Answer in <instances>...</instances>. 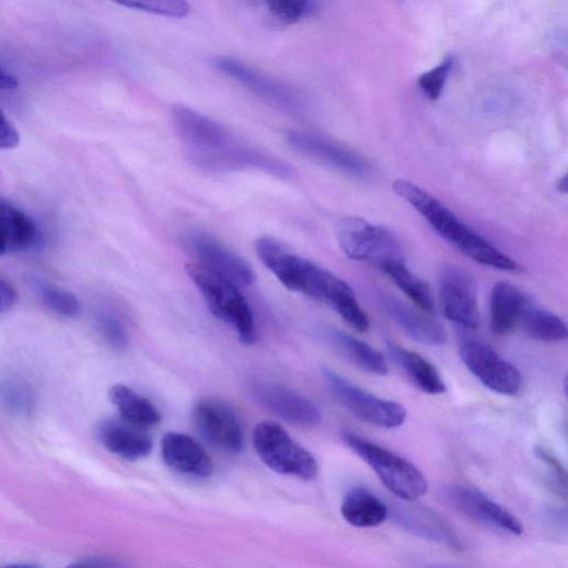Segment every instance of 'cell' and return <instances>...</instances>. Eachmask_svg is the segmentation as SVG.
<instances>
[{
    "label": "cell",
    "mask_w": 568,
    "mask_h": 568,
    "mask_svg": "<svg viewBox=\"0 0 568 568\" xmlns=\"http://www.w3.org/2000/svg\"><path fill=\"white\" fill-rule=\"evenodd\" d=\"M440 497L444 503L482 526L512 535L524 532L522 523L513 513L476 489L449 484L443 486Z\"/></svg>",
    "instance_id": "cell-11"
},
{
    "label": "cell",
    "mask_w": 568,
    "mask_h": 568,
    "mask_svg": "<svg viewBox=\"0 0 568 568\" xmlns=\"http://www.w3.org/2000/svg\"><path fill=\"white\" fill-rule=\"evenodd\" d=\"M161 453L166 464L179 473L210 477L215 472V464L206 450L186 434H166L161 441Z\"/></svg>",
    "instance_id": "cell-18"
},
{
    "label": "cell",
    "mask_w": 568,
    "mask_h": 568,
    "mask_svg": "<svg viewBox=\"0 0 568 568\" xmlns=\"http://www.w3.org/2000/svg\"><path fill=\"white\" fill-rule=\"evenodd\" d=\"M186 273L200 291L209 311L232 328L242 345H255L258 334L254 313L239 287L199 264L187 265Z\"/></svg>",
    "instance_id": "cell-4"
},
{
    "label": "cell",
    "mask_w": 568,
    "mask_h": 568,
    "mask_svg": "<svg viewBox=\"0 0 568 568\" xmlns=\"http://www.w3.org/2000/svg\"><path fill=\"white\" fill-rule=\"evenodd\" d=\"M18 299L15 289L5 280L0 279V313L11 309Z\"/></svg>",
    "instance_id": "cell-37"
},
{
    "label": "cell",
    "mask_w": 568,
    "mask_h": 568,
    "mask_svg": "<svg viewBox=\"0 0 568 568\" xmlns=\"http://www.w3.org/2000/svg\"><path fill=\"white\" fill-rule=\"evenodd\" d=\"M326 338L335 349L361 370L376 375L387 373L384 358L368 344L339 331L326 332Z\"/></svg>",
    "instance_id": "cell-26"
},
{
    "label": "cell",
    "mask_w": 568,
    "mask_h": 568,
    "mask_svg": "<svg viewBox=\"0 0 568 568\" xmlns=\"http://www.w3.org/2000/svg\"><path fill=\"white\" fill-rule=\"evenodd\" d=\"M341 513L352 526L368 529L384 523L389 517V509L375 495L358 488L346 496Z\"/></svg>",
    "instance_id": "cell-25"
},
{
    "label": "cell",
    "mask_w": 568,
    "mask_h": 568,
    "mask_svg": "<svg viewBox=\"0 0 568 568\" xmlns=\"http://www.w3.org/2000/svg\"><path fill=\"white\" fill-rule=\"evenodd\" d=\"M536 456L543 461L547 467L550 470L553 476L556 478V482L559 486H563V489L566 490V472L560 464V462L547 450L544 448L536 449Z\"/></svg>",
    "instance_id": "cell-36"
},
{
    "label": "cell",
    "mask_w": 568,
    "mask_h": 568,
    "mask_svg": "<svg viewBox=\"0 0 568 568\" xmlns=\"http://www.w3.org/2000/svg\"><path fill=\"white\" fill-rule=\"evenodd\" d=\"M394 521L404 530L424 538L461 549L462 544L452 528L429 509L414 506H397Z\"/></svg>",
    "instance_id": "cell-20"
},
{
    "label": "cell",
    "mask_w": 568,
    "mask_h": 568,
    "mask_svg": "<svg viewBox=\"0 0 568 568\" xmlns=\"http://www.w3.org/2000/svg\"><path fill=\"white\" fill-rule=\"evenodd\" d=\"M186 246L199 265L224 277L239 288H248L256 281V275L247 260L223 245L212 235L194 230L186 237Z\"/></svg>",
    "instance_id": "cell-13"
},
{
    "label": "cell",
    "mask_w": 568,
    "mask_h": 568,
    "mask_svg": "<svg viewBox=\"0 0 568 568\" xmlns=\"http://www.w3.org/2000/svg\"><path fill=\"white\" fill-rule=\"evenodd\" d=\"M193 420L199 434L216 449L237 454L243 449V431L234 411L224 402L205 397L194 407Z\"/></svg>",
    "instance_id": "cell-12"
},
{
    "label": "cell",
    "mask_w": 568,
    "mask_h": 568,
    "mask_svg": "<svg viewBox=\"0 0 568 568\" xmlns=\"http://www.w3.org/2000/svg\"><path fill=\"white\" fill-rule=\"evenodd\" d=\"M265 5L270 18L281 25H293L317 10V4L310 0H271Z\"/></svg>",
    "instance_id": "cell-30"
},
{
    "label": "cell",
    "mask_w": 568,
    "mask_h": 568,
    "mask_svg": "<svg viewBox=\"0 0 568 568\" xmlns=\"http://www.w3.org/2000/svg\"><path fill=\"white\" fill-rule=\"evenodd\" d=\"M256 252L260 262L288 290L326 303L353 331H369L370 320L346 281L294 254L280 241L270 236L260 237L256 242Z\"/></svg>",
    "instance_id": "cell-2"
},
{
    "label": "cell",
    "mask_w": 568,
    "mask_h": 568,
    "mask_svg": "<svg viewBox=\"0 0 568 568\" xmlns=\"http://www.w3.org/2000/svg\"><path fill=\"white\" fill-rule=\"evenodd\" d=\"M322 376L334 397L360 421L378 428L395 429L407 419V410L399 403L378 397L329 368L322 369Z\"/></svg>",
    "instance_id": "cell-8"
},
{
    "label": "cell",
    "mask_w": 568,
    "mask_h": 568,
    "mask_svg": "<svg viewBox=\"0 0 568 568\" xmlns=\"http://www.w3.org/2000/svg\"><path fill=\"white\" fill-rule=\"evenodd\" d=\"M255 401L263 409L293 426L313 428L321 422L316 405L286 386L256 381L251 385Z\"/></svg>",
    "instance_id": "cell-14"
},
{
    "label": "cell",
    "mask_w": 568,
    "mask_h": 568,
    "mask_svg": "<svg viewBox=\"0 0 568 568\" xmlns=\"http://www.w3.org/2000/svg\"><path fill=\"white\" fill-rule=\"evenodd\" d=\"M0 224L8 253L25 252L36 245L39 234L34 221L4 199H0Z\"/></svg>",
    "instance_id": "cell-24"
},
{
    "label": "cell",
    "mask_w": 568,
    "mask_h": 568,
    "mask_svg": "<svg viewBox=\"0 0 568 568\" xmlns=\"http://www.w3.org/2000/svg\"><path fill=\"white\" fill-rule=\"evenodd\" d=\"M381 301L387 314L405 335L425 346L440 347L445 345L447 334L444 328L427 313L419 312L391 295H383Z\"/></svg>",
    "instance_id": "cell-17"
},
{
    "label": "cell",
    "mask_w": 568,
    "mask_h": 568,
    "mask_svg": "<svg viewBox=\"0 0 568 568\" xmlns=\"http://www.w3.org/2000/svg\"><path fill=\"white\" fill-rule=\"evenodd\" d=\"M394 285L425 313L434 311V302L429 285L415 275L405 263L392 264L383 269Z\"/></svg>",
    "instance_id": "cell-28"
},
{
    "label": "cell",
    "mask_w": 568,
    "mask_h": 568,
    "mask_svg": "<svg viewBox=\"0 0 568 568\" xmlns=\"http://www.w3.org/2000/svg\"><path fill=\"white\" fill-rule=\"evenodd\" d=\"M4 568H36V567L31 566V565H11V566L4 567Z\"/></svg>",
    "instance_id": "cell-42"
},
{
    "label": "cell",
    "mask_w": 568,
    "mask_h": 568,
    "mask_svg": "<svg viewBox=\"0 0 568 568\" xmlns=\"http://www.w3.org/2000/svg\"><path fill=\"white\" fill-rule=\"evenodd\" d=\"M459 353L465 367L485 387L508 396L521 391L520 371L490 346L474 339H462Z\"/></svg>",
    "instance_id": "cell-10"
},
{
    "label": "cell",
    "mask_w": 568,
    "mask_h": 568,
    "mask_svg": "<svg viewBox=\"0 0 568 568\" xmlns=\"http://www.w3.org/2000/svg\"><path fill=\"white\" fill-rule=\"evenodd\" d=\"M119 5L171 19H184L190 13V5L182 0H128Z\"/></svg>",
    "instance_id": "cell-32"
},
{
    "label": "cell",
    "mask_w": 568,
    "mask_h": 568,
    "mask_svg": "<svg viewBox=\"0 0 568 568\" xmlns=\"http://www.w3.org/2000/svg\"><path fill=\"white\" fill-rule=\"evenodd\" d=\"M343 439L402 501L414 502L427 494V478L409 461L355 433L346 432Z\"/></svg>",
    "instance_id": "cell-5"
},
{
    "label": "cell",
    "mask_w": 568,
    "mask_h": 568,
    "mask_svg": "<svg viewBox=\"0 0 568 568\" xmlns=\"http://www.w3.org/2000/svg\"><path fill=\"white\" fill-rule=\"evenodd\" d=\"M95 323L100 334L115 350L121 351L128 347V335L121 320L108 310H100L95 314Z\"/></svg>",
    "instance_id": "cell-33"
},
{
    "label": "cell",
    "mask_w": 568,
    "mask_h": 568,
    "mask_svg": "<svg viewBox=\"0 0 568 568\" xmlns=\"http://www.w3.org/2000/svg\"><path fill=\"white\" fill-rule=\"evenodd\" d=\"M531 301L515 286L499 282L491 294V329L498 336H507L520 326Z\"/></svg>",
    "instance_id": "cell-21"
},
{
    "label": "cell",
    "mask_w": 568,
    "mask_h": 568,
    "mask_svg": "<svg viewBox=\"0 0 568 568\" xmlns=\"http://www.w3.org/2000/svg\"><path fill=\"white\" fill-rule=\"evenodd\" d=\"M175 129L193 164L209 172L258 171L278 177L280 158L242 143L218 121L185 105H174Z\"/></svg>",
    "instance_id": "cell-1"
},
{
    "label": "cell",
    "mask_w": 568,
    "mask_h": 568,
    "mask_svg": "<svg viewBox=\"0 0 568 568\" xmlns=\"http://www.w3.org/2000/svg\"><path fill=\"white\" fill-rule=\"evenodd\" d=\"M416 568H451L447 566H441L438 564L422 563L416 566Z\"/></svg>",
    "instance_id": "cell-41"
},
{
    "label": "cell",
    "mask_w": 568,
    "mask_h": 568,
    "mask_svg": "<svg viewBox=\"0 0 568 568\" xmlns=\"http://www.w3.org/2000/svg\"><path fill=\"white\" fill-rule=\"evenodd\" d=\"M0 402L8 411L19 417H28L35 409L34 391L21 379H9L0 383Z\"/></svg>",
    "instance_id": "cell-29"
},
{
    "label": "cell",
    "mask_w": 568,
    "mask_h": 568,
    "mask_svg": "<svg viewBox=\"0 0 568 568\" xmlns=\"http://www.w3.org/2000/svg\"><path fill=\"white\" fill-rule=\"evenodd\" d=\"M392 361L422 392L437 395L445 393L447 386L436 367L419 353L395 344H387Z\"/></svg>",
    "instance_id": "cell-22"
},
{
    "label": "cell",
    "mask_w": 568,
    "mask_h": 568,
    "mask_svg": "<svg viewBox=\"0 0 568 568\" xmlns=\"http://www.w3.org/2000/svg\"><path fill=\"white\" fill-rule=\"evenodd\" d=\"M393 190L410 204L433 230L475 263L495 269L518 273L520 265L463 223L434 196L407 181H395Z\"/></svg>",
    "instance_id": "cell-3"
},
{
    "label": "cell",
    "mask_w": 568,
    "mask_h": 568,
    "mask_svg": "<svg viewBox=\"0 0 568 568\" xmlns=\"http://www.w3.org/2000/svg\"><path fill=\"white\" fill-rule=\"evenodd\" d=\"M0 199H2V198H0ZM7 253H8L7 242L4 239L2 224H0V256L5 255Z\"/></svg>",
    "instance_id": "cell-40"
},
{
    "label": "cell",
    "mask_w": 568,
    "mask_h": 568,
    "mask_svg": "<svg viewBox=\"0 0 568 568\" xmlns=\"http://www.w3.org/2000/svg\"><path fill=\"white\" fill-rule=\"evenodd\" d=\"M66 568H104L100 564L91 561H76L68 565Z\"/></svg>",
    "instance_id": "cell-39"
},
{
    "label": "cell",
    "mask_w": 568,
    "mask_h": 568,
    "mask_svg": "<svg viewBox=\"0 0 568 568\" xmlns=\"http://www.w3.org/2000/svg\"><path fill=\"white\" fill-rule=\"evenodd\" d=\"M109 398L121 420L137 428L146 430L158 426L162 420L153 403L127 385H114L109 390Z\"/></svg>",
    "instance_id": "cell-23"
},
{
    "label": "cell",
    "mask_w": 568,
    "mask_h": 568,
    "mask_svg": "<svg viewBox=\"0 0 568 568\" xmlns=\"http://www.w3.org/2000/svg\"><path fill=\"white\" fill-rule=\"evenodd\" d=\"M19 86L18 78L0 63V90H14Z\"/></svg>",
    "instance_id": "cell-38"
},
{
    "label": "cell",
    "mask_w": 568,
    "mask_h": 568,
    "mask_svg": "<svg viewBox=\"0 0 568 568\" xmlns=\"http://www.w3.org/2000/svg\"><path fill=\"white\" fill-rule=\"evenodd\" d=\"M212 63L243 89L283 113L298 115L306 107L305 97L297 89L246 62L231 57H217Z\"/></svg>",
    "instance_id": "cell-9"
},
{
    "label": "cell",
    "mask_w": 568,
    "mask_h": 568,
    "mask_svg": "<svg viewBox=\"0 0 568 568\" xmlns=\"http://www.w3.org/2000/svg\"><path fill=\"white\" fill-rule=\"evenodd\" d=\"M336 236L341 251L355 262L384 267L405 263L397 239L385 228L359 217H345L336 224Z\"/></svg>",
    "instance_id": "cell-6"
},
{
    "label": "cell",
    "mask_w": 568,
    "mask_h": 568,
    "mask_svg": "<svg viewBox=\"0 0 568 568\" xmlns=\"http://www.w3.org/2000/svg\"><path fill=\"white\" fill-rule=\"evenodd\" d=\"M286 140L299 153L336 171L355 177L369 174V166L360 155L326 137L308 131H290Z\"/></svg>",
    "instance_id": "cell-16"
},
{
    "label": "cell",
    "mask_w": 568,
    "mask_h": 568,
    "mask_svg": "<svg viewBox=\"0 0 568 568\" xmlns=\"http://www.w3.org/2000/svg\"><path fill=\"white\" fill-rule=\"evenodd\" d=\"M521 326L537 341L555 344L567 338L566 323L555 313L532 303L522 318Z\"/></svg>",
    "instance_id": "cell-27"
},
{
    "label": "cell",
    "mask_w": 568,
    "mask_h": 568,
    "mask_svg": "<svg viewBox=\"0 0 568 568\" xmlns=\"http://www.w3.org/2000/svg\"><path fill=\"white\" fill-rule=\"evenodd\" d=\"M439 294L447 318L465 329L479 327L476 286L468 274L456 267H445L440 278Z\"/></svg>",
    "instance_id": "cell-15"
},
{
    "label": "cell",
    "mask_w": 568,
    "mask_h": 568,
    "mask_svg": "<svg viewBox=\"0 0 568 568\" xmlns=\"http://www.w3.org/2000/svg\"><path fill=\"white\" fill-rule=\"evenodd\" d=\"M254 447L262 461L279 474L304 480L317 475L318 467L313 455L278 424L266 421L257 425Z\"/></svg>",
    "instance_id": "cell-7"
},
{
    "label": "cell",
    "mask_w": 568,
    "mask_h": 568,
    "mask_svg": "<svg viewBox=\"0 0 568 568\" xmlns=\"http://www.w3.org/2000/svg\"><path fill=\"white\" fill-rule=\"evenodd\" d=\"M18 129L0 108V149H14L20 144Z\"/></svg>",
    "instance_id": "cell-35"
},
{
    "label": "cell",
    "mask_w": 568,
    "mask_h": 568,
    "mask_svg": "<svg viewBox=\"0 0 568 568\" xmlns=\"http://www.w3.org/2000/svg\"><path fill=\"white\" fill-rule=\"evenodd\" d=\"M37 291L45 305L55 313L67 317L79 313L80 303L72 292L46 282L38 283Z\"/></svg>",
    "instance_id": "cell-31"
},
{
    "label": "cell",
    "mask_w": 568,
    "mask_h": 568,
    "mask_svg": "<svg viewBox=\"0 0 568 568\" xmlns=\"http://www.w3.org/2000/svg\"><path fill=\"white\" fill-rule=\"evenodd\" d=\"M95 432L106 450L128 461L144 459L152 451V440L144 430L121 419L104 420Z\"/></svg>",
    "instance_id": "cell-19"
},
{
    "label": "cell",
    "mask_w": 568,
    "mask_h": 568,
    "mask_svg": "<svg viewBox=\"0 0 568 568\" xmlns=\"http://www.w3.org/2000/svg\"><path fill=\"white\" fill-rule=\"evenodd\" d=\"M453 65L454 58L448 55L440 65L419 77L418 85L430 101L436 102L441 97Z\"/></svg>",
    "instance_id": "cell-34"
}]
</instances>
